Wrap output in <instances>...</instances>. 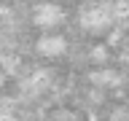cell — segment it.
Masks as SVG:
<instances>
[{
	"mask_svg": "<svg viewBox=\"0 0 129 121\" xmlns=\"http://www.w3.org/2000/svg\"><path fill=\"white\" fill-rule=\"evenodd\" d=\"M38 54L46 56V59H56V56H64L67 51V38L64 35H54V32H48L43 38H38Z\"/></svg>",
	"mask_w": 129,
	"mask_h": 121,
	"instance_id": "3",
	"label": "cell"
},
{
	"mask_svg": "<svg viewBox=\"0 0 129 121\" xmlns=\"http://www.w3.org/2000/svg\"><path fill=\"white\" fill-rule=\"evenodd\" d=\"M0 118H14V113L8 110L6 105H0Z\"/></svg>",
	"mask_w": 129,
	"mask_h": 121,
	"instance_id": "4",
	"label": "cell"
},
{
	"mask_svg": "<svg viewBox=\"0 0 129 121\" xmlns=\"http://www.w3.org/2000/svg\"><path fill=\"white\" fill-rule=\"evenodd\" d=\"M113 22V8L110 6H86L81 8V24H83V30H105V27H110Z\"/></svg>",
	"mask_w": 129,
	"mask_h": 121,
	"instance_id": "2",
	"label": "cell"
},
{
	"mask_svg": "<svg viewBox=\"0 0 129 121\" xmlns=\"http://www.w3.org/2000/svg\"><path fill=\"white\" fill-rule=\"evenodd\" d=\"M64 19H67V14L59 3H38L32 8V24L40 27V30H54Z\"/></svg>",
	"mask_w": 129,
	"mask_h": 121,
	"instance_id": "1",
	"label": "cell"
}]
</instances>
